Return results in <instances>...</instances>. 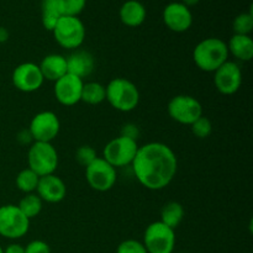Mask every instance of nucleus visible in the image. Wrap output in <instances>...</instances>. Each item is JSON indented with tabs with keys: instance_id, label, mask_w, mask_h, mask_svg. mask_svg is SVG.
Listing matches in <instances>:
<instances>
[{
	"instance_id": "5",
	"label": "nucleus",
	"mask_w": 253,
	"mask_h": 253,
	"mask_svg": "<svg viewBox=\"0 0 253 253\" xmlns=\"http://www.w3.org/2000/svg\"><path fill=\"white\" fill-rule=\"evenodd\" d=\"M52 32L57 43L67 49H78L85 40V26L77 16H63Z\"/></svg>"
},
{
	"instance_id": "31",
	"label": "nucleus",
	"mask_w": 253,
	"mask_h": 253,
	"mask_svg": "<svg viewBox=\"0 0 253 253\" xmlns=\"http://www.w3.org/2000/svg\"><path fill=\"white\" fill-rule=\"evenodd\" d=\"M25 253H51L48 244L42 240H34L25 247Z\"/></svg>"
},
{
	"instance_id": "36",
	"label": "nucleus",
	"mask_w": 253,
	"mask_h": 253,
	"mask_svg": "<svg viewBox=\"0 0 253 253\" xmlns=\"http://www.w3.org/2000/svg\"><path fill=\"white\" fill-rule=\"evenodd\" d=\"M0 253H4V249H1V246H0Z\"/></svg>"
},
{
	"instance_id": "4",
	"label": "nucleus",
	"mask_w": 253,
	"mask_h": 253,
	"mask_svg": "<svg viewBox=\"0 0 253 253\" xmlns=\"http://www.w3.org/2000/svg\"><path fill=\"white\" fill-rule=\"evenodd\" d=\"M29 168L39 177L53 174L58 167V153L49 142H34L27 153Z\"/></svg>"
},
{
	"instance_id": "19",
	"label": "nucleus",
	"mask_w": 253,
	"mask_h": 253,
	"mask_svg": "<svg viewBox=\"0 0 253 253\" xmlns=\"http://www.w3.org/2000/svg\"><path fill=\"white\" fill-rule=\"evenodd\" d=\"M119 16L125 26L138 27L145 22L147 11L145 5L138 0H127L121 5Z\"/></svg>"
},
{
	"instance_id": "6",
	"label": "nucleus",
	"mask_w": 253,
	"mask_h": 253,
	"mask_svg": "<svg viewBox=\"0 0 253 253\" xmlns=\"http://www.w3.org/2000/svg\"><path fill=\"white\" fill-rule=\"evenodd\" d=\"M142 244L147 253H173L175 232L163 222L155 221L145 230Z\"/></svg>"
},
{
	"instance_id": "10",
	"label": "nucleus",
	"mask_w": 253,
	"mask_h": 253,
	"mask_svg": "<svg viewBox=\"0 0 253 253\" xmlns=\"http://www.w3.org/2000/svg\"><path fill=\"white\" fill-rule=\"evenodd\" d=\"M85 179L91 189L100 193L108 192L113 189L118 179L116 168L103 157H98L85 168Z\"/></svg>"
},
{
	"instance_id": "20",
	"label": "nucleus",
	"mask_w": 253,
	"mask_h": 253,
	"mask_svg": "<svg viewBox=\"0 0 253 253\" xmlns=\"http://www.w3.org/2000/svg\"><path fill=\"white\" fill-rule=\"evenodd\" d=\"M63 16H66L63 0H42L41 21L44 29L52 31Z\"/></svg>"
},
{
	"instance_id": "29",
	"label": "nucleus",
	"mask_w": 253,
	"mask_h": 253,
	"mask_svg": "<svg viewBox=\"0 0 253 253\" xmlns=\"http://www.w3.org/2000/svg\"><path fill=\"white\" fill-rule=\"evenodd\" d=\"M63 5L66 16L79 17V15L85 9L86 0H63Z\"/></svg>"
},
{
	"instance_id": "33",
	"label": "nucleus",
	"mask_w": 253,
	"mask_h": 253,
	"mask_svg": "<svg viewBox=\"0 0 253 253\" xmlns=\"http://www.w3.org/2000/svg\"><path fill=\"white\" fill-rule=\"evenodd\" d=\"M4 253H25V247L20 244H10L4 250Z\"/></svg>"
},
{
	"instance_id": "9",
	"label": "nucleus",
	"mask_w": 253,
	"mask_h": 253,
	"mask_svg": "<svg viewBox=\"0 0 253 253\" xmlns=\"http://www.w3.org/2000/svg\"><path fill=\"white\" fill-rule=\"evenodd\" d=\"M168 115L178 124L190 126L203 116V106L194 96L180 94L173 96L168 103Z\"/></svg>"
},
{
	"instance_id": "34",
	"label": "nucleus",
	"mask_w": 253,
	"mask_h": 253,
	"mask_svg": "<svg viewBox=\"0 0 253 253\" xmlns=\"http://www.w3.org/2000/svg\"><path fill=\"white\" fill-rule=\"evenodd\" d=\"M7 39H9V32H7V30L5 27H0V43L7 41Z\"/></svg>"
},
{
	"instance_id": "21",
	"label": "nucleus",
	"mask_w": 253,
	"mask_h": 253,
	"mask_svg": "<svg viewBox=\"0 0 253 253\" xmlns=\"http://www.w3.org/2000/svg\"><path fill=\"white\" fill-rule=\"evenodd\" d=\"M229 54L241 62H250L253 58V40L249 35H234L227 43Z\"/></svg>"
},
{
	"instance_id": "11",
	"label": "nucleus",
	"mask_w": 253,
	"mask_h": 253,
	"mask_svg": "<svg viewBox=\"0 0 253 253\" xmlns=\"http://www.w3.org/2000/svg\"><path fill=\"white\" fill-rule=\"evenodd\" d=\"M61 130L59 119L53 111H41L30 123V135L35 142H49L58 136Z\"/></svg>"
},
{
	"instance_id": "28",
	"label": "nucleus",
	"mask_w": 253,
	"mask_h": 253,
	"mask_svg": "<svg viewBox=\"0 0 253 253\" xmlns=\"http://www.w3.org/2000/svg\"><path fill=\"white\" fill-rule=\"evenodd\" d=\"M96 158H98L96 151L94 150L91 146H88V145L81 146V147H79L76 152L77 162H78L79 165L84 168L88 167V166L90 165L91 162H94Z\"/></svg>"
},
{
	"instance_id": "30",
	"label": "nucleus",
	"mask_w": 253,
	"mask_h": 253,
	"mask_svg": "<svg viewBox=\"0 0 253 253\" xmlns=\"http://www.w3.org/2000/svg\"><path fill=\"white\" fill-rule=\"evenodd\" d=\"M116 253H147L142 242L137 240H125L118 246Z\"/></svg>"
},
{
	"instance_id": "18",
	"label": "nucleus",
	"mask_w": 253,
	"mask_h": 253,
	"mask_svg": "<svg viewBox=\"0 0 253 253\" xmlns=\"http://www.w3.org/2000/svg\"><path fill=\"white\" fill-rule=\"evenodd\" d=\"M39 67L44 81L53 82V83L68 73L67 58L58 53H52L44 57Z\"/></svg>"
},
{
	"instance_id": "32",
	"label": "nucleus",
	"mask_w": 253,
	"mask_h": 253,
	"mask_svg": "<svg viewBox=\"0 0 253 253\" xmlns=\"http://www.w3.org/2000/svg\"><path fill=\"white\" fill-rule=\"evenodd\" d=\"M121 135L126 136V137H130V138H132V140L137 141L138 128L136 127L135 125H132V124H127V125L124 126L123 133H121Z\"/></svg>"
},
{
	"instance_id": "12",
	"label": "nucleus",
	"mask_w": 253,
	"mask_h": 253,
	"mask_svg": "<svg viewBox=\"0 0 253 253\" xmlns=\"http://www.w3.org/2000/svg\"><path fill=\"white\" fill-rule=\"evenodd\" d=\"M11 81L17 90L24 91V93H34L41 88L44 79L40 71L39 64L25 62L14 69Z\"/></svg>"
},
{
	"instance_id": "13",
	"label": "nucleus",
	"mask_w": 253,
	"mask_h": 253,
	"mask_svg": "<svg viewBox=\"0 0 253 253\" xmlns=\"http://www.w3.org/2000/svg\"><path fill=\"white\" fill-rule=\"evenodd\" d=\"M214 84L224 95L237 93L242 84V72L237 63L227 61L214 72Z\"/></svg>"
},
{
	"instance_id": "23",
	"label": "nucleus",
	"mask_w": 253,
	"mask_h": 253,
	"mask_svg": "<svg viewBox=\"0 0 253 253\" xmlns=\"http://www.w3.org/2000/svg\"><path fill=\"white\" fill-rule=\"evenodd\" d=\"M106 99L105 86L98 82H88L83 84L82 100L89 105H99Z\"/></svg>"
},
{
	"instance_id": "1",
	"label": "nucleus",
	"mask_w": 253,
	"mask_h": 253,
	"mask_svg": "<svg viewBox=\"0 0 253 253\" xmlns=\"http://www.w3.org/2000/svg\"><path fill=\"white\" fill-rule=\"evenodd\" d=\"M131 166L141 185L150 190H162L174 179L178 160L166 143L148 142L138 147Z\"/></svg>"
},
{
	"instance_id": "2",
	"label": "nucleus",
	"mask_w": 253,
	"mask_h": 253,
	"mask_svg": "<svg viewBox=\"0 0 253 253\" xmlns=\"http://www.w3.org/2000/svg\"><path fill=\"white\" fill-rule=\"evenodd\" d=\"M227 43L217 37H208L195 46L193 59L198 68L203 72L214 73L225 62L229 61Z\"/></svg>"
},
{
	"instance_id": "14",
	"label": "nucleus",
	"mask_w": 253,
	"mask_h": 253,
	"mask_svg": "<svg viewBox=\"0 0 253 253\" xmlns=\"http://www.w3.org/2000/svg\"><path fill=\"white\" fill-rule=\"evenodd\" d=\"M83 79L67 73L54 82V95L59 104L64 106H73L82 100Z\"/></svg>"
},
{
	"instance_id": "22",
	"label": "nucleus",
	"mask_w": 253,
	"mask_h": 253,
	"mask_svg": "<svg viewBox=\"0 0 253 253\" xmlns=\"http://www.w3.org/2000/svg\"><path fill=\"white\" fill-rule=\"evenodd\" d=\"M184 219V208L178 202H169L161 210V222L175 230Z\"/></svg>"
},
{
	"instance_id": "3",
	"label": "nucleus",
	"mask_w": 253,
	"mask_h": 253,
	"mask_svg": "<svg viewBox=\"0 0 253 253\" xmlns=\"http://www.w3.org/2000/svg\"><path fill=\"white\" fill-rule=\"evenodd\" d=\"M108 103L115 110L130 113L137 108L140 103V91L135 83L126 78H114L105 86Z\"/></svg>"
},
{
	"instance_id": "16",
	"label": "nucleus",
	"mask_w": 253,
	"mask_h": 253,
	"mask_svg": "<svg viewBox=\"0 0 253 253\" xmlns=\"http://www.w3.org/2000/svg\"><path fill=\"white\" fill-rule=\"evenodd\" d=\"M36 194L41 198L42 202L49 203V204L61 203L67 194L66 183L61 178L57 177L54 173L40 177Z\"/></svg>"
},
{
	"instance_id": "17",
	"label": "nucleus",
	"mask_w": 253,
	"mask_h": 253,
	"mask_svg": "<svg viewBox=\"0 0 253 253\" xmlns=\"http://www.w3.org/2000/svg\"><path fill=\"white\" fill-rule=\"evenodd\" d=\"M66 58L68 73L81 79L90 76L95 68V59H94L93 54L88 51L74 49L73 53H71Z\"/></svg>"
},
{
	"instance_id": "26",
	"label": "nucleus",
	"mask_w": 253,
	"mask_h": 253,
	"mask_svg": "<svg viewBox=\"0 0 253 253\" xmlns=\"http://www.w3.org/2000/svg\"><path fill=\"white\" fill-rule=\"evenodd\" d=\"M232 29L235 35H249L251 36L253 30V14L252 11L241 12L235 17L232 22Z\"/></svg>"
},
{
	"instance_id": "25",
	"label": "nucleus",
	"mask_w": 253,
	"mask_h": 253,
	"mask_svg": "<svg viewBox=\"0 0 253 253\" xmlns=\"http://www.w3.org/2000/svg\"><path fill=\"white\" fill-rule=\"evenodd\" d=\"M40 177L30 168H25L16 175V187L25 194L36 193Z\"/></svg>"
},
{
	"instance_id": "35",
	"label": "nucleus",
	"mask_w": 253,
	"mask_h": 253,
	"mask_svg": "<svg viewBox=\"0 0 253 253\" xmlns=\"http://www.w3.org/2000/svg\"><path fill=\"white\" fill-rule=\"evenodd\" d=\"M199 1H200V0H182L180 2H182V4H184L185 6L189 7V9H190L192 6H195V5L199 4Z\"/></svg>"
},
{
	"instance_id": "8",
	"label": "nucleus",
	"mask_w": 253,
	"mask_h": 253,
	"mask_svg": "<svg viewBox=\"0 0 253 253\" xmlns=\"http://www.w3.org/2000/svg\"><path fill=\"white\" fill-rule=\"evenodd\" d=\"M30 230V220L21 212L17 205L0 207V236L9 240L24 237Z\"/></svg>"
},
{
	"instance_id": "15",
	"label": "nucleus",
	"mask_w": 253,
	"mask_h": 253,
	"mask_svg": "<svg viewBox=\"0 0 253 253\" xmlns=\"http://www.w3.org/2000/svg\"><path fill=\"white\" fill-rule=\"evenodd\" d=\"M165 25L173 32H185L192 27L193 14L180 1L169 2L163 10Z\"/></svg>"
},
{
	"instance_id": "27",
	"label": "nucleus",
	"mask_w": 253,
	"mask_h": 253,
	"mask_svg": "<svg viewBox=\"0 0 253 253\" xmlns=\"http://www.w3.org/2000/svg\"><path fill=\"white\" fill-rule=\"evenodd\" d=\"M190 127H192V132L194 133L195 137L202 138V140L209 137L212 132V123L209 118L204 115L200 116L197 121H194L190 125Z\"/></svg>"
},
{
	"instance_id": "7",
	"label": "nucleus",
	"mask_w": 253,
	"mask_h": 253,
	"mask_svg": "<svg viewBox=\"0 0 253 253\" xmlns=\"http://www.w3.org/2000/svg\"><path fill=\"white\" fill-rule=\"evenodd\" d=\"M140 146L137 141L120 135L106 143L103 151V158L114 168L125 167L132 163Z\"/></svg>"
},
{
	"instance_id": "24",
	"label": "nucleus",
	"mask_w": 253,
	"mask_h": 253,
	"mask_svg": "<svg viewBox=\"0 0 253 253\" xmlns=\"http://www.w3.org/2000/svg\"><path fill=\"white\" fill-rule=\"evenodd\" d=\"M42 205H43V202L41 200V198L36 193H30L20 200L17 208L21 210V212L27 219L31 220L39 216L42 210Z\"/></svg>"
}]
</instances>
